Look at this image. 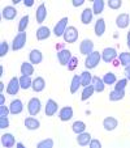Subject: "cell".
<instances>
[{"instance_id":"cell-31","label":"cell","mask_w":130,"mask_h":148,"mask_svg":"<svg viewBox=\"0 0 130 148\" xmlns=\"http://www.w3.org/2000/svg\"><path fill=\"white\" fill-rule=\"evenodd\" d=\"M72 129H73V131L78 135V134H81V132H85L86 125H85V122H82V121H75V122L73 123Z\"/></svg>"},{"instance_id":"cell-40","label":"cell","mask_w":130,"mask_h":148,"mask_svg":"<svg viewBox=\"0 0 130 148\" xmlns=\"http://www.w3.org/2000/svg\"><path fill=\"white\" fill-rule=\"evenodd\" d=\"M8 43L5 41H3L0 43V56H5L8 54Z\"/></svg>"},{"instance_id":"cell-14","label":"cell","mask_w":130,"mask_h":148,"mask_svg":"<svg viewBox=\"0 0 130 148\" xmlns=\"http://www.w3.org/2000/svg\"><path fill=\"white\" fill-rule=\"evenodd\" d=\"M72 117H73V109L70 106H65L59 112V118L63 122H67V121L72 119Z\"/></svg>"},{"instance_id":"cell-25","label":"cell","mask_w":130,"mask_h":148,"mask_svg":"<svg viewBox=\"0 0 130 148\" xmlns=\"http://www.w3.org/2000/svg\"><path fill=\"white\" fill-rule=\"evenodd\" d=\"M94 30H95V34H96L98 37H102L103 34H104V32H105V21H104V18L98 20L96 24H95Z\"/></svg>"},{"instance_id":"cell-27","label":"cell","mask_w":130,"mask_h":148,"mask_svg":"<svg viewBox=\"0 0 130 148\" xmlns=\"http://www.w3.org/2000/svg\"><path fill=\"white\" fill-rule=\"evenodd\" d=\"M21 73L26 76H31L34 73V66L31 63H28V62H24L21 64Z\"/></svg>"},{"instance_id":"cell-30","label":"cell","mask_w":130,"mask_h":148,"mask_svg":"<svg viewBox=\"0 0 130 148\" xmlns=\"http://www.w3.org/2000/svg\"><path fill=\"white\" fill-rule=\"evenodd\" d=\"M79 87H81V76L74 75L72 79V83H70V93H75Z\"/></svg>"},{"instance_id":"cell-52","label":"cell","mask_w":130,"mask_h":148,"mask_svg":"<svg viewBox=\"0 0 130 148\" xmlns=\"http://www.w3.org/2000/svg\"><path fill=\"white\" fill-rule=\"evenodd\" d=\"M3 89H4V84L0 83V90H3Z\"/></svg>"},{"instance_id":"cell-1","label":"cell","mask_w":130,"mask_h":148,"mask_svg":"<svg viewBox=\"0 0 130 148\" xmlns=\"http://www.w3.org/2000/svg\"><path fill=\"white\" fill-rule=\"evenodd\" d=\"M100 59H102V53H99V51H92V53L90 54V55H87V58H86V62H85L86 68H89V70L95 68L99 64Z\"/></svg>"},{"instance_id":"cell-13","label":"cell","mask_w":130,"mask_h":148,"mask_svg":"<svg viewBox=\"0 0 130 148\" xmlns=\"http://www.w3.org/2000/svg\"><path fill=\"white\" fill-rule=\"evenodd\" d=\"M46 17H47V9H46V5L44 4H40V5L38 7V9H36V12H35L36 23L38 24L44 23Z\"/></svg>"},{"instance_id":"cell-10","label":"cell","mask_w":130,"mask_h":148,"mask_svg":"<svg viewBox=\"0 0 130 148\" xmlns=\"http://www.w3.org/2000/svg\"><path fill=\"white\" fill-rule=\"evenodd\" d=\"M9 110H11V114H20V113H22L24 110V105H22V101L18 100V98H16V100H13L11 102V106H9Z\"/></svg>"},{"instance_id":"cell-43","label":"cell","mask_w":130,"mask_h":148,"mask_svg":"<svg viewBox=\"0 0 130 148\" xmlns=\"http://www.w3.org/2000/svg\"><path fill=\"white\" fill-rule=\"evenodd\" d=\"M11 110L5 106V105H0V117H8Z\"/></svg>"},{"instance_id":"cell-44","label":"cell","mask_w":130,"mask_h":148,"mask_svg":"<svg viewBox=\"0 0 130 148\" xmlns=\"http://www.w3.org/2000/svg\"><path fill=\"white\" fill-rule=\"evenodd\" d=\"M89 145H90V148H100L102 147V143L96 139H91V142H90Z\"/></svg>"},{"instance_id":"cell-15","label":"cell","mask_w":130,"mask_h":148,"mask_svg":"<svg viewBox=\"0 0 130 148\" xmlns=\"http://www.w3.org/2000/svg\"><path fill=\"white\" fill-rule=\"evenodd\" d=\"M29 59H30L31 64H39L43 60V54L39 50H31L30 54H29Z\"/></svg>"},{"instance_id":"cell-19","label":"cell","mask_w":130,"mask_h":148,"mask_svg":"<svg viewBox=\"0 0 130 148\" xmlns=\"http://www.w3.org/2000/svg\"><path fill=\"white\" fill-rule=\"evenodd\" d=\"M91 85L94 87V89L96 90V92H99V93L103 92L104 88H105V84H104V81H103V79L98 77V76H94V77H92Z\"/></svg>"},{"instance_id":"cell-22","label":"cell","mask_w":130,"mask_h":148,"mask_svg":"<svg viewBox=\"0 0 130 148\" xmlns=\"http://www.w3.org/2000/svg\"><path fill=\"white\" fill-rule=\"evenodd\" d=\"M25 126L28 130H38L40 127V122L33 117H29L25 119Z\"/></svg>"},{"instance_id":"cell-12","label":"cell","mask_w":130,"mask_h":148,"mask_svg":"<svg viewBox=\"0 0 130 148\" xmlns=\"http://www.w3.org/2000/svg\"><path fill=\"white\" fill-rule=\"evenodd\" d=\"M57 109H59V105L50 98L47 101V103H46V115L47 117H52V115H55L57 113Z\"/></svg>"},{"instance_id":"cell-37","label":"cell","mask_w":130,"mask_h":148,"mask_svg":"<svg viewBox=\"0 0 130 148\" xmlns=\"http://www.w3.org/2000/svg\"><path fill=\"white\" fill-rule=\"evenodd\" d=\"M36 147L38 148H52L53 140L52 139H44V140H42V142H39L38 144H36Z\"/></svg>"},{"instance_id":"cell-48","label":"cell","mask_w":130,"mask_h":148,"mask_svg":"<svg viewBox=\"0 0 130 148\" xmlns=\"http://www.w3.org/2000/svg\"><path fill=\"white\" fill-rule=\"evenodd\" d=\"M0 105H5V97L3 95H0Z\"/></svg>"},{"instance_id":"cell-17","label":"cell","mask_w":130,"mask_h":148,"mask_svg":"<svg viewBox=\"0 0 130 148\" xmlns=\"http://www.w3.org/2000/svg\"><path fill=\"white\" fill-rule=\"evenodd\" d=\"M1 144L5 148H11L16 144V139H14V136L12 134H4L1 135Z\"/></svg>"},{"instance_id":"cell-51","label":"cell","mask_w":130,"mask_h":148,"mask_svg":"<svg viewBox=\"0 0 130 148\" xmlns=\"http://www.w3.org/2000/svg\"><path fill=\"white\" fill-rule=\"evenodd\" d=\"M20 1H21V0H12V3H13V4H18Z\"/></svg>"},{"instance_id":"cell-33","label":"cell","mask_w":130,"mask_h":148,"mask_svg":"<svg viewBox=\"0 0 130 148\" xmlns=\"http://www.w3.org/2000/svg\"><path fill=\"white\" fill-rule=\"evenodd\" d=\"M103 81H104L105 85H112V84H116L117 79H116V75L113 72H107L103 77Z\"/></svg>"},{"instance_id":"cell-38","label":"cell","mask_w":130,"mask_h":148,"mask_svg":"<svg viewBox=\"0 0 130 148\" xmlns=\"http://www.w3.org/2000/svg\"><path fill=\"white\" fill-rule=\"evenodd\" d=\"M127 84V79H121V80L116 81V85H115V89L116 90H124L125 87Z\"/></svg>"},{"instance_id":"cell-39","label":"cell","mask_w":130,"mask_h":148,"mask_svg":"<svg viewBox=\"0 0 130 148\" xmlns=\"http://www.w3.org/2000/svg\"><path fill=\"white\" fill-rule=\"evenodd\" d=\"M108 5H109L111 9H119L120 7L122 5V1L121 0H109V1H108Z\"/></svg>"},{"instance_id":"cell-53","label":"cell","mask_w":130,"mask_h":148,"mask_svg":"<svg viewBox=\"0 0 130 148\" xmlns=\"http://www.w3.org/2000/svg\"><path fill=\"white\" fill-rule=\"evenodd\" d=\"M129 17H130V16H129Z\"/></svg>"},{"instance_id":"cell-21","label":"cell","mask_w":130,"mask_h":148,"mask_svg":"<svg viewBox=\"0 0 130 148\" xmlns=\"http://www.w3.org/2000/svg\"><path fill=\"white\" fill-rule=\"evenodd\" d=\"M34 92H42V90L46 88V81L43 77H36L35 80L33 81V85H31Z\"/></svg>"},{"instance_id":"cell-47","label":"cell","mask_w":130,"mask_h":148,"mask_svg":"<svg viewBox=\"0 0 130 148\" xmlns=\"http://www.w3.org/2000/svg\"><path fill=\"white\" fill-rule=\"evenodd\" d=\"M125 75H126V79H127V80H130V66L125 67Z\"/></svg>"},{"instance_id":"cell-7","label":"cell","mask_w":130,"mask_h":148,"mask_svg":"<svg viewBox=\"0 0 130 148\" xmlns=\"http://www.w3.org/2000/svg\"><path fill=\"white\" fill-rule=\"evenodd\" d=\"M79 51L83 55H90L94 51V42L91 39H83L79 45Z\"/></svg>"},{"instance_id":"cell-5","label":"cell","mask_w":130,"mask_h":148,"mask_svg":"<svg viewBox=\"0 0 130 148\" xmlns=\"http://www.w3.org/2000/svg\"><path fill=\"white\" fill-rule=\"evenodd\" d=\"M40 106H42V103H40V100H39V98H36V97L31 98L28 103V110H29V113H30V115L34 117V115L39 114Z\"/></svg>"},{"instance_id":"cell-6","label":"cell","mask_w":130,"mask_h":148,"mask_svg":"<svg viewBox=\"0 0 130 148\" xmlns=\"http://www.w3.org/2000/svg\"><path fill=\"white\" fill-rule=\"evenodd\" d=\"M20 88H21V85H20V79L12 77L8 83V87H7V93L12 95V96H16L17 93H18Z\"/></svg>"},{"instance_id":"cell-41","label":"cell","mask_w":130,"mask_h":148,"mask_svg":"<svg viewBox=\"0 0 130 148\" xmlns=\"http://www.w3.org/2000/svg\"><path fill=\"white\" fill-rule=\"evenodd\" d=\"M77 63H78V59L74 58V56H72V59H70L69 63H68V70H69V71H73L75 67H77Z\"/></svg>"},{"instance_id":"cell-29","label":"cell","mask_w":130,"mask_h":148,"mask_svg":"<svg viewBox=\"0 0 130 148\" xmlns=\"http://www.w3.org/2000/svg\"><path fill=\"white\" fill-rule=\"evenodd\" d=\"M95 89L92 85H89V87H85L82 90V95H81V100L82 101H86V100H89L90 97H91L92 95H94Z\"/></svg>"},{"instance_id":"cell-50","label":"cell","mask_w":130,"mask_h":148,"mask_svg":"<svg viewBox=\"0 0 130 148\" xmlns=\"http://www.w3.org/2000/svg\"><path fill=\"white\" fill-rule=\"evenodd\" d=\"M17 147H20V148H24V144H22V143H17Z\"/></svg>"},{"instance_id":"cell-36","label":"cell","mask_w":130,"mask_h":148,"mask_svg":"<svg viewBox=\"0 0 130 148\" xmlns=\"http://www.w3.org/2000/svg\"><path fill=\"white\" fill-rule=\"evenodd\" d=\"M119 58H120V63H121L124 67L130 66V53H121Z\"/></svg>"},{"instance_id":"cell-9","label":"cell","mask_w":130,"mask_h":148,"mask_svg":"<svg viewBox=\"0 0 130 148\" xmlns=\"http://www.w3.org/2000/svg\"><path fill=\"white\" fill-rule=\"evenodd\" d=\"M57 58H59V62H60L61 66H68L69 60L72 59V53L67 49H64V50L59 51L57 53Z\"/></svg>"},{"instance_id":"cell-8","label":"cell","mask_w":130,"mask_h":148,"mask_svg":"<svg viewBox=\"0 0 130 148\" xmlns=\"http://www.w3.org/2000/svg\"><path fill=\"white\" fill-rule=\"evenodd\" d=\"M116 56H117V51L115 50L113 47H107V49H104L102 53V59L105 63H112Z\"/></svg>"},{"instance_id":"cell-2","label":"cell","mask_w":130,"mask_h":148,"mask_svg":"<svg viewBox=\"0 0 130 148\" xmlns=\"http://www.w3.org/2000/svg\"><path fill=\"white\" fill-rule=\"evenodd\" d=\"M64 39L67 43H74L78 39V30L74 28V26H68L65 33H64Z\"/></svg>"},{"instance_id":"cell-18","label":"cell","mask_w":130,"mask_h":148,"mask_svg":"<svg viewBox=\"0 0 130 148\" xmlns=\"http://www.w3.org/2000/svg\"><path fill=\"white\" fill-rule=\"evenodd\" d=\"M92 14H94L92 9H90V8L83 9L82 14H81V21H82V24L87 25V24L91 23V21H92Z\"/></svg>"},{"instance_id":"cell-3","label":"cell","mask_w":130,"mask_h":148,"mask_svg":"<svg viewBox=\"0 0 130 148\" xmlns=\"http://www.w3.org/2000/svg\"><path fill=\"white\" fill-rule=\"evenodd\" d=\"M26 33L24 32V33H18L16 37H14V39H13V43H12V49H13L14 51H18V50H21V49L25 46V43H26Z\"/></svg>"},{"instance_id":"cell-24","label":"cell","mask_w":130,"mask_h":148,"mask_svg":"<svg viewBox=\"0 0 130 148\" xmlns=\"http://www.w3.org/2000/svg\"><path fill=\"white\" fill-rule=\"evenodd\" d=\"M91 142V135L89 132H81L77 136V143L79 145H89Z\"/></svg>"},{"instance_id":"cell-11","label":"cell","mask_w":130,"mask_h":148,"mask_svg":"<svg viewBox=\"0 0 130 148\" xmlns=\"http://www.w3.org/2000/svg\"><path fill=\"white\" fill-rule=\"evenodd\" d=\"M119 126V121L113 117H107L104 121H103V127H104L107 131H112Z\"/></svg>"},{"instance_id":"cell-4","label":"cell","mask_w":130,"mask_h":148,"mask_svg":"<svg viewBox=\"0 0 130 148\" xmlns=\"http://www.w3.org/2000/svg\"><path fill=\"white\" fill-rule=\"evenodd\" d=\"M68 23H69L68 17H64V18H61L60 21H59V23L55 25V29H53V34H55L56 37L64 36V33H65V30H67V28H68Z\"/></svg>"},{"instance_id":"cell-26","label":"cell","mask_w":130,"mask_h":148,"mask_svg":"<svg viewBox=\"0 0 130 148\" xmlns=\"http://www.w3.org/2000/svg\"><path fill=\"white\" fill-rule=\"evenodd\" d=\"M91 81H92V76L89 71H83V72L81 73V85H82L83 88L91 85Z\"/></svg>"},{"instance_id":"cell-32","label":"cell","mask_w":130,"mask_h":148,"mask_svg":"<svg viewBox=\"0 0 130 148\" xmlns=\"http://www.w3.org/2000/svg\"><path fill=\"white\" fill-rule=\"evenodd\" d=\"M125 97V90H112L109 93V101H120Z\"/></svg>"},{"instance_id":"cell-16","label":"cell","mask_w":130,"mask_h":148,"mask_svg":"<svg viewBox=\"0 0 130 148\" xmlns=\"http://www.w3.org/2000/svg\"><path fill=\"white\" fill-rule=\"evenodd\" d=\"M129 24H130V17H129V14H126V13L120 14L116 18V25L119 26L120 29H125Z\"/></svg>"},{"instance_id":"cell-34","label":"cell","mask_w":130,"mask_h":148,"mask_svg":"<svg viewBox=\"0 0 130 148\" xmlns=\"http://www.w3.org/2000/svg\"><path fill=\"white\" fill-rule=\"evenodd\" d=\"M104 9V1L103 0H94V5H92V12L95 14H100Z\"/></svg>"},{"instance_id":"cell-46","label":"cell","mask_w":130,"mask_h":148,"mask_svg":"<svg viewBox=\"0 0 130 148\" xmlns=\"http://www.w3.org/2000/svg\"><path fill=\"white\" fill-rule=\"evenodd\" d=\"M25 7H33L34 5V0H24Z\"/></svg>"},{"instance_id":"cell-20","label":"cell","mask_w":130,"mask_h":148,"mask_svg":"<svg viewBox=\"0 0 130 148\" xmlns=\"http://www.w3.org/2000/svg\"><path fill=\"white\" fill-rule=\"evenodd\" d=\"M16 16H17V11H16V8H14V7L8 5V7H5V8L3 9V18L13 20Z\"/></svg>"},{"instance_id":"cell-49","label":"cell","mask_w":130,"mask_h":148,"mask_svg":"<svg viewBox=\"0 0 130 148\" xmlns=\"http://www.w3.org/2000/svg\"><path fill=\"white\" fill-rule=\"evenodd\" d=\"M127 47L130 49V32L127 33Z\"/></svg>"},{"instance_id":"cell-23","label":"cell","mask_w":130,"mask_h":148,"mask_svg":"<svg viewBox=\"0 0 130 148\" xmlns=\"http://www.w3.org/2000/svg\"><path fill=\"white\" fill-rule=\"evenodd\" d=\"M50 36H51V32L47 26H40V28L36 30V39H38V41L47 39Z\"/></svg>"},{"instance_id":"cell-45","label":"cell","mask_w":130,"mask_h":148,"mask_svg":"<svg viewBox=\"0 0 130 148\" xmlns=\"http://www.w3.org/2000/svg\"><path fill=\"white\" fill-rule=\"evenodd\" d=\"M85 3V0H73V5L74 7H81Z\"/></svg>"},{"instance_id":"cell-35","label":"cell","mask_w":130,"mask_h":148,"mask_svg":"<svg viewBox=\"0 0 130 148\" xmlns=\"http://www.w3.org/2000/svg\"><path fill=\"white\" fill-rule=\"evenodd\" d=\"M28 25H29V14H26V16H24L20 20V24H18L20 33H24L26 30V28H28Z\"/></svg>"},{"instance_id":"cell-42","label":"cell","mask_w":130,"mask_h":148,"mask_svg":"<svg viewBox=\"0 0 130 148\" xmlns=\"http://www.w3.org/2000/svg\"><path fill=\"white\" fill-rule=\"evenodd\" d=\"M9 127L8 117H0V129H7Z\"/></svg>"},{"instance_id":"cell-28","label":"cell","mask_w":130,"mask_h":148,"mask_svg":"<svg viewBox=\"0 0 130 148\" xmlns=\"http://www.w3.org/2000/svg\"><path fill=\"white\" fill-rule=\"evenodd\" d=\"M20 85H21V88L22 89H29V88L33 85V81H31L30 76H26V75H22L21 77H20Z\"/></svg>"}]
</instances>
